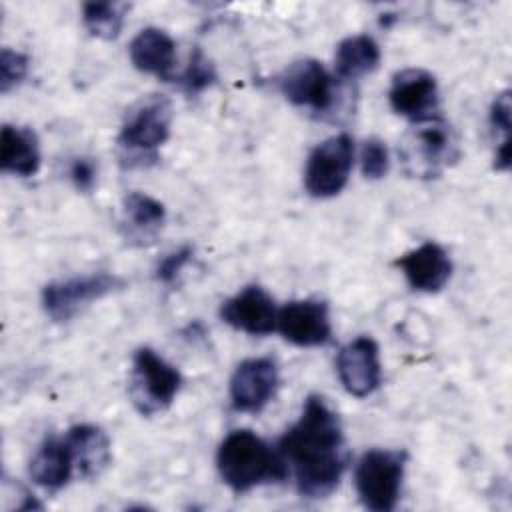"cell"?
Segmentation results:
<instances>
[{
  "instance_id": "cell-1",
  "label": "cell",
  "mask_w": 512,
  "mask_h": 512,
  "mask_svg": "<svg viewBox=\"0 0 512 512\" xmlns=\"http://www.w3.org/2000/svg\"><path fill=\"white\" fill-rule=\"evenodd\" d=\"M276 450L288 474L292 470L298 494L312 500L330 496L348 464L340 418L318 394L306 398L300 418L280 436Z\"/></svg>"
},
{
  "instance_id": "cell-2",
  "label": "cell",
  "mask_w": 512,
  "mask_h": 512,
  "mask_svg": "<svg viewBox=\"0 0 512 512\" xmlns=\"http://www.w3.org/2000/svg\"><path fill=\"white\" fill-rule=\"evenodd\" d=\"M216 468L222 482L236 494L288 478L280 452L246 428L226 434L216 452Z\"/></svg>"
},
{
  "instance_id": "cell-3",
  "label": "cell",
  "mask_w": 512,
  "mask_h": 512,
  "mask_svg": "<svg viewBox=\"0 0 512 512\" xmlns=\"http://www.w3.org/2000/svg\"><path fill=\"white\" fill-rule=\"evenodd\" d=\"M404 466V450L372 448L362 454L354 470V486L366 510L392 512L396 508L402 490Z\"/></svg>"
},
{
  "instance_id": "cell-4",
  "label": "cell",
  "mask_w": 512,
  "mask_h": 512,
  "mask_svg": "<svg viewBox=\"0 0 512 512\" xmlns=\"http://www.w3.org/2000/svg\"><path fill=\"white\" fill-rule=\"evenodd\" d=\"M172 104L162 94L140 100L124 118L118 132V146L130 160H156V150L168 140Z\"/></svg>"
},
{
  "instance_id": "cell-5",
  "label": "cell",
  "mask_w": 512,
  "mask_h": 512,
  "mask_svg": "<svg viewBox=\"0 0 512 512\" xmlns=\"http://www.w3.org/2000/svg\"><path fill=\"white\" fill-rule=\"evenodd\" d=\"M180 384V372L152 348L142 346L134 352L128 394L142 416H154L170 408Z\"/></svg>"
},
{
  "instance_id": "cell-6",
  "label": "cell",
  "mask_w": 512,
  "mask_h": 512,
  "mask_svg": "<svg viewBox=\"0 0 512 512\" xmlns=\"http://www.w3.org/2000/svg\"><path fill=\"white\" fill-rule=\"evenodd\" d=\"M354 162V140L342 132L312 148L304 168V188L314 198H332L348 182Z\"/></svg>"
},
{
  "instance_id": "cell-7",
  "label": "cell",
  "mask_w": 512,
  "mask_h": 512,
  "mask_svg": "<svg viewBox=\"0 0 512 512\" xmlns=\"http://www.w3.org/2000/svg\"><path fill=\"white\" fill-rule=\"evenodd\" d=\"M124 284V278L110 272L56 280L42 288V308L54 322H68L90 302L124 288Z\"/></svg>"
},
{
  "instance_id": "cell-8",
  "label": "cell",
  "mask_w": 512,
  "mask_h": 512,
  "mask_svg": "<svg viewBox=\"0 0 512 512\" xmlns=\"http://www.w3.org/2000/svg\"><path fill=\"white\" fill-rule=\"evenodd\" d=\"M278 90L290 104L326 114L336 102V76H332L322 62L302 58L292 62L278 76Z\"/></svg>"
},
{
  "instance_id": "cell-9",
  "label": "cell",
  "mask_w": 512,
  "mask_h": 512,
  "mask_svg": "<svg viewBox=\"0 0 512 512\" xmlns=\"http://www.w3.org/2000/svg\"><path fill=\"white\" fill-rule=\"evenodd\" d=\"M390 108L414 124H422L438 114V84L424 68H404L392 76L388 90Z\"/></svg>"
},
{
  "instance_id": "cell-10",
  "label": "cell",
  "mask_w": 512,
  "mask_h": 512,
  "mask_svg": "<svg viewBox=\"0 0 512 512\" xmlns=\"http://www.w3.org/2000/svg\"><path fill=\"white\" fill-rule=\"evenodd\" d=\"M278 384V366L272 358L242 360L230 378V404L236 412L256 414L274 398Z\"/></svg>"
},
{
  "instance_id": "cell-11",
  "label": "cell",
  "mask_w": 512,
  "mask_h": 512,
  "mask_svg": "<svg viewBox=\"0 0 512 512\" xmlns=\"http://www.w3.org/2000/svg\"><path fill=\"white\" fill-rule=\"evenodd\" d=\"M276 330L294 346H324L332 338L328 304L322 300H292L278 310Z\"/></svg>"
},
{
  "instance_id": "cell-12",
  "label": "cell",
  "mask_w": 512,
  "mask_h": 512,
  "mask_svg": "<svg viewBox=\"0 0 512 512\" xmlns=\"http://www.w3.org/2000/svg\"><path fill=\"white\" fill-rule=\"evenodd\" d=\"M336 372L344 390L356 398L374 394L382 382L380 350L370 336H358L340 348Z\"/></svg>"
},
{
  "instance_id": "cell-13",
  "label": "cell",
  "mask_w": 512,
  "mask_h": 512,
  "mask_svg": "<svg viewBox=\"0 0 512 512\" xmlns=\"http://www.w3.org/2000/svg\"><path fill=\"white\" fill-rule=\"evenodd\" d=\"M220 318L250 336H268L276 330L278 308L262 286L250 284L222 302Z\"/></svg>"
},
{
  "instance_id": "cell-14",
  "label": "cell",
  "mask_w": 512,
  "mask_h": 512,
  "mask_svg": "<svg viewBox=\"0 0 512 512\" xmlns=\"http://www.w3.org/2000/svg\"><path fill=\"white\" fill-rule=\"evenodd\" d=\"M396 266L402 270L410 288L426 294L440 292L452 276L450 256L436 242H424L418 248L402 254L396 260Z\"/></svg>"
},
{
  "instance_id": "cell-15",
  "label": "cell",
  "mask_w": 512,
  "mask_h": 512,
  "mask_svg": "<svg viewBox=\"0 0 512 512\" xmlns=\"http://www.w3.org/2000/svg\"><path fill=\"white\" fill-rule=\"evenodd\" d=\"M128 54L136 70L158 76L166 82L172 80V70L176 64V44L172 36L162 28H142L132 38Z\"/></svg>"
},
{
  "instance_id": "cell-16",
  "label": "cell",
  "mask_w": 512,
  "mask_h": 512,
  "mask_svg": "<svg viewBox=\"0 0 512 512\" xmlns=\"http://www.w3.org/2000/svg\"><path fill=\"white\" fill-rule=\"evenodd\" d=\"M74 470V454L66 436L46 438L34 452L28 466L30 478L50 492L64 488L70 482Z\"/></svg>"
},
{
  "instance_id": "cell-17",
  "label": "cell",
  "mask_w": 512,
  "mask_h": 512,
  "mask_svg": "<svg viewBox=\"0 0 512 512\" xmlns=\"http://www.w3.org/2000/svg\"><path fill=\"white\" fill-rule=\"evenodd\" d=\"M0 170L30 178L40 170V144L32 128L4 124L0 130Z\"/></svg>"
},
{
  "instance_id": "cell-18",
  "label": "cell",
  "mask_w": 512,
  "mask_h": 512,
  "mask_svg": "<svg viewBox=\"0 0 512 512\" xmlns=\"http://www.w3.org/2000/svg\"><path fill=\"white\" fill-rule=\"evenodd\" d=\"M66 440L74 454L76 472L82 478H98L110 464V440L94 424H74L66 430Z\"/></svg>"
},
{
  "instance_id": "cell-19",
  "label": "cell",
  "mask_w": 512,
  "mask_h": 512,
  "mask_svg": "<svg viewBox=\"0 0 512 512\" xmlns=\"http://www.w3.org/2000/svg\"><path fill=\"white\" fill-rule=\"evenodd\" d=\"M166 208L160 200L144 192H128L122 202V224L126 238L138 240V244L154 242L156 234L164 226Z\"/></svg>"
},
{
  "instance_id": "cell-20",
  "label": "cell",
  "mask_w": 512,
  "mask_h": 512,
  "mask_svg": "<svg viewBox=\"0 0 512 512\" xmlns=\"http://www.w3.org/2000/svg\"><path fill=\"white\" fill-rule=\"evenodd\" d=\"M380 64V46L368 34H356L344 38L334 56L336 78L358 80L374 72Z\"/></svg>"
},
{
  "instance_id": "cell-21",
  "label": "cell",
  "mask_w": 512,
  "mask_h": 512,
  "mask_svg": "<svg viewBox=\"0 0 512 512\" xmlns=\"http://www.w3.org/2000/svg\"><path fill=\"white\" fill-rule=\"evenodd\" d=\"M414 148L428 172H436L458 156L450 126L442 118L422 122L414 134Z\"/></svg>"
},
{
  "instance_id": "cell-22",
  "label": "cell",
  "mask_w": 512,
  "mask_h": 512,
  "mask_svg": "<svg viewBox=\"0 0 512 512\" xmlns=\"http://www.w3.org/2000/svg\"><path fill=\"white\" fill-rule=\"evenodd\" d=\"M126 4L120 2H86L82 6L84 28L102 40H114L124 24Z\"/></svg>"
},
{
  "instance_id": "cell-23",
  "label": "cell",
  "mask_w": 512,
  "mask_h": 512,
  "mask_svg": "<svg viewBox=\"0 0 512 512\" xmlns=\"http://www.w3.org/2000/svg\"><path fill=\"white\" fill-rule=\"evenodd\" d=\"M510 90L500 92L490 106V128L496 136V152H494V168L508 170L510 168Z\"/></svg>"
},
{
  "instance_id": "cell-24",
  "label": "cell",
  "mask_w": 512,
  "mask_h": 512,
  "mask_svg": "<svg viewBox=\"0 0 512 512\" xmlns=\"http://www.w3.org/2000/svg\"><path fill=\"white\" fill-rule=\"evenodd\" d=\"M216 78H218V74H216L214 64L208 60V56L200 48H194V52L190 54L188 66L176 80L184 94L198 96L206 88H210L216 82Z\"/></svg>"
},
{
  "instance_id": "cell-25",
  "label": "cell",
  "mask_w": 512,
  "mask_h": 512,
  "mask_svg": "<svg viewBox=\"0 0 512 512\" xmlns=\"http://www.w3.org/2000/svg\"><path fill=\"white\" fill-rule=\"evenodd\" d=\"M360 166L362 174L370 180H380L386 176L390 168V156L386 144L380 138L364 140L360 150Z\"/></svg>"
},
{
  "instance_id": "cell-26",
  "label": "cell",
  "mask_w": 512,
  "mask_h": 512,
  "mask_svg": "<svg viewBox=\"0 0 512 512\" xmlns=\"http://www.w3.org/2000/svg\"><path fill=\"white\" fill-rule=\"evenodd\" d=\"M28 74V56L4 48L0 52V92L8 94L12 88L20 86Z\"/></svg>"
},
{
  "instance_id": "cell-27",
  "label": "cell",
  "mask_w": 512,
  "mask_h": 512,
  "mask_svg": "<svg viewBox=\"0 0 512 512\" xmlns=\"http://www.w3.org/2000/svg\"><path fill=\"white\" fill-rule=\"evenodd\" d=\"M192 254H194V252H192L190 246H182V248H178V250L166 254V256L158 262V266H156V278H158L162 284H172V282L178 278V274L182 272V268L190 262Z\"/></svg>"
},
{
  "instance_id": "cell-28",
  "label": "cell",
  "mask_w": 512,
  "mask_h": 512,
  "mask_svg": "<svg viewBox=\"0 0 512 512\" xmlns=\"http://www.w3.org/2000/svg\"><path fill=\"white\" fill-rule=\"evenodd\" d=\"M68 176L72 180V184L76 186V190L80 192H90L96 184V164L92 158L86 156H78L70 162L68 168Z\"/></svg>"
}]
</instances>
